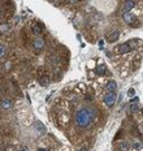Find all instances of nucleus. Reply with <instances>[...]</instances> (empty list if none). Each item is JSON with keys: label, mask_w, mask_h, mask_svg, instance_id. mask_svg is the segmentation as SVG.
Listing matches in <instances>:
<instances>
[{"label": "nucleus", "mask_w": 143, "mask_h": 151, "mask_svg": "<svg viewBox=\"0 0 143 151\" xmlns=\"http://www.w3.org/2000/svg\"><path fill=\"white\" fill-rule=\"evenodd\" d=\"M99 117V111L92 107H82L74 115V121L79 128L86 129L89 128L92 122H95Z\"/></svg>", "instance_id": "obj_1"}, {"label": "nucleus", "mask_w": 143, "mask_h": 151, "mask_svg": "<svg viewBox=\"0 0 143 151\" xmlns=\"http://www.w3.org/2000/svg\"><path fill=\"white\" fill-rule=\"evenodd\" d=\"M132 42H133V40H130V42H125V43H122V45L117 46L116 48H114V52L120 53V55H122V53H127V52H132L133 50L135 48V47L132 45Z\"/></svg>", "instance_id": "obj_2"}, {"label": "nucleus", "mask_w": 143, "mask_h": 151, "mask_svg": "<svg viewBox=\"0 0 143 151\" xmlns=\"http://www.w3.org/2000/svg\"><path fill=\"white\" fill-rule=\"evenodd\" d=\"M114 102H116V93H108L107 95L104 96V103L107 107H113Z\"/></svg>", "instance_id": "obj_3"}, {"label": "nucleus", "mask_w": 143, "mask_h": 151, "mask_svg": "<svg viewBox=\"0 0 143 151\" xmlns=\"http://www.w3.org/2000/svg\"><path fill=\"white\" fill-rule=\"evenodd\" d=\"M33 46H34V50H35V51H42V50L44 48V46H46V42H44V39H43L42 37H38V38L34 39Z\"/></svg>", "instance_id": "obj_4"}, {"label": "nucleus", "mask_w": 143, "mask_h": 151, "mask_svg": "<svg viewBox=\"0 0 143 151\" xmlns=\"http://www.w3.org/2000/svg\"><path fill=\"white\" fill-rule=\"evenodd\" d=\"M12 107H13V102H12L11 99L4 98V99L0 100V108L4 109V111H8V109H11Z\"/></svg>", "instance_id": "obj_5"}, {"label": "nucleus", "mask_w": 143, "mask_h": 151, "mask_svg": "<svg viewBox=\"0 0 143 151\" xmlns=\"http://www.w3.org/2000/svg\"><path fill=\"white\" fill-rule=\"evenodd\" d=\"M135 7V1L134 0H126L125 3H124V7H122V11H124V13H129L130 11H132L133 8Z\"/></svg>", "instance_id": "obj_6"}, {"label": "nucleus", "mask_w": 143, "mask_h": 151, "mask_svg": "<svg viewBox=\"0 0 143 151\" xmlns=\"http://www.w3.org/2000/svg\"><path fill=\"white\" fill-rule=\"evenodd\" d=\"M119 38H120V31L119 30H114V31H112L109 35L107 37V40H108V42H111V43H114V42H117V40H119Z\"/></svg>", "instance_id": "obj_7"}, {"label": "nucleus", "mask_w": 143, "mask_h": 151, "mask_svg": "<svg viewBox=\"0 0 143 151\" xmlns=\"http://www.w3.org/2000/svg\"><path fill=\"white\" fill-rule=\"evenodd\" d=\"M122 17H124V21H125L126 24H134V21H135L134 16H133L132 13H127V12L126 13H124Z\"/></svg>", "instance_id": "obj_8"}, {"label": "nucleus", "mask_w": 143, "mask_h": 151, "mask_svg": "<svg viewBox=\"0 0 143 151\" xmlns=\"http://www.w3.org/2000/svg\"><path fill=\"white\" fill-rule=\"evenodd\" d=\"M107 90H108V93H116L117 91V83L114 82V81H109V82L107 83Z\"/></svg>", "instance_id": "obj_9"}, {"label": "nucleus", "mask_w": 143, "mask_h": 151, "mask_svg": "<svg viewBox=\"0 0 143 151\" xmlns=\"http://www.w3.org/2000/svg\"><path fill=\"white\" fill-rule=\"evenodd\" d=\"M31 30H33V33L35 34L36 37H39L40 34L43 33V29H42V26H40L39 24H34V25H33V27H31Z\"/></svg>", "instance_id": "obj_10"}, {"label": "nucleus", "mask_w": 143, "mask_h": 151, "mask_svg": "<svg viewBox=\"0 0 143 151\" xmlns=\"http://www.w3.org/2000/svg\"><path fill=\"white\" fill-rule=\"evenodd\" d=\"M95 72H96V74L98 76H103V74H105L107 73V67H105V65H98V67H96V69H95Z\"/></svg>", "instance_id": "obj_11"}, {"label": "nucleus", "mask_w": 143, "mask_h": 151, "mask_svg": "<svg viewBox=\"0 0 143 151\" xmlns=\"http://www.w3.org/2000/svg\"><path fill=\"white\" fill-rule=\"evenodd\" d=\"M119 149H120L121 151H127V150L130 149V145H129V142H127V141H122V142L119 143Z\"/></svg>", "instance_id": "obj_12"}, {"label": "nucleus", "mask_w": 143, "mask_h": 151, "mask_svg": "<svg viewBox=\"0 0 143 151\" xmlns=\"http://www.w3.org/2000/svg\"><path fill=\"white\" fill-rule=\"evenodd\" d=\"M5 52H7V48H5V46L0 43V59L4 58V56H5Z\"/></svg>", "instance_id": "obj_13"}, {"label": "nucleus", "mask_w": 143, "mask_h": 151, "mask_svg": "<svg viewBox=\"0 0 143 151\" xmlns=\"http://www.w3.org/2000/svg\"><path fill=\"white\" fill-rule=\"evenodd\" d=\"M39 82H40V85H42V86H47V85L49 83V80L47 77H42L39 80Z\"/></svg>", "instance_id": "obj_14"}, {"label": "nucleus", "mask_w": 143, "mask_h": 151, "mask_svg": "<svg viewBox=\"0 0 143 151\" xmlns=\"http://www.w3.org/2000/svg\"><path fill=\"white\" fill-rule=\"evenodd\" d=\"M9 30V25L8 24H3L0 25V33H5V31Z\"/></svg>", "instance_id": "obj_15"}, {"label": "nucleus", "mask_w": 143, "mask_h": 151, "mask_svg": "<svg viewBox=\"0 0 143 151\" xmlns=\"http://www.w3.org/2000/svg\"><path fill=\"white\" fill-rule=\"evenodd\" d=\"M139 111V106L138 104H132L130 106V112H138Z\"/></svg>", "instance_id": "obj_16"}, {"label": "nucleus", "mask_w": 143, "mask_h": 151, "mask_svg": "<svg viewBox=\"0 0 143 151\" xmlns=\"http://www.w3.org/2000/svg\"><path fill=\"white\" fill-rule=\"evenodd\" d=\"M133 147H134L135 150H141L142 149V143L141 142H137V143H134V146H133Z\"/></svg>", "instance_id": "obj_17"}, {"label": "nucleus", "mask_w": 143, "mask_h": 151, "mask_svg": "<svg viewBox=\"0 0 143 151\" xmlns=\"http://www.w3.org/2000/svg\"><path fill=\"white\" fill-rule=\"evenodd\" d=\"M129 95H132V96L134 95V90H133V89H130V90H129Z\"/></svg>", "instance_id": "obj_18"}, {"label": "nucleus", "mask_w": 143, "mask_h": 151, "mask_svg": "<svg viewBox=\"0 0 143 151\" xmlns=\"http://www.w3.org/2000/svg\"><path fill=\"white\" fill-rule=\"evenodd\" d=\"M9 68H11V63H7V64H5V69H7V70H8Z\"/></svg>", "instance_id": "obj_19"}, {"label": "nucleus", "mask_w": 143, "mask_h": 151, "mask_svg": "<svg viewBox=\"0 0 143 151\" xmlns=\"http://www.w3.org/2000/svg\"><path fill=\"white\" fill-rule=\"evenodd\" d=\"M3 93H4V90H3V86L0 85V95H3Z\"/></svg>", "instance_id": "obj_20"}, {"label": "nucleus", "mask_w": 143, "mask_h": 151, "mask_svg": "<svg viewBox=\"0 0 143 151\" xmlns=\"http://www.w3.org/2000/svg\"><path fill=\"white\" fill-rule=\"evenodd\" d=\"M79 151H89V150H87V147H82Z\"/></svg>", "instance_id": "obj_21"}, {"label": "nucleus", "mask_w": 143, "mask_h": 151, "mask_svg": "<svg viewBox=\"0 0 143 151\" xmlns=\"http://www.w3.org/2000/svg\"><path fill=\"white\" fill-rule=\"evenodd\" d=\"M77 1H78V0H70V3H73V4L74 3H77Z\"/></svg>", "instance_id": "obj_22"}, {"label": "nucleus", "mask_w": 143, "mask_h": 151, "mask_svg": "<svg viewBox=\"0 0 143 151\" xmlns=\"http://www.w3.org/2000/svg\"><path fill=\"white\" fill-rule=\"evenodd\" d=\"M21 151H27V147H22V150Z\"/></svg>", "instance_id": "obj_23"}, {"label": "nucleus", "mask_w": 143, "mask_h": 151, "mask_svg": "<svg viewBox=\"0 0 143 151\" xmlns=\"http://www.w3.org/2000/svg\"><path fill=\"white\" fill-rule=\"evenodd\" d=\"M1 14H3V12H1V9H0V17H1Z\"/></svg>", "instance_id": "obj_24"}, {"label": "nucleus", "mask_w": 143, "mask_h": 151, "mask_svg": "<svg viewBox=\"0 0 143 151\" xmlns=\"http://www.w3.org/2000/svg\"><path fill=\"white\" fill-rule=\"evenodd\" d=\"M39 151H47V150H39Z\"/></svg>", "instance_id": "obj_25"}]
</instances>
